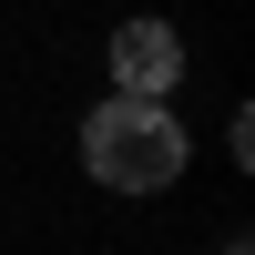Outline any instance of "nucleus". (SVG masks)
<instances>
[{"instance_id": "nucleus-1", "label": "nucleus", "mask_w": 255, "mask_h": 255, "mask_svg": "<svg viewBox=\"0 0 255 255\" xmlns=\"http://www.w3.org/2000/svg\"><path fill=\"white\" fill-rule=\"evenodd\" d=\"M184 123L163 113V102H92V123H82V174L102 184V194H163V184H184Z\"/></svg>"}, {"instance_id": "nucleus-2", "label": "nucleus", "mask_w": 255, "mask_h": 255, "mask_svg": "<svg viewBox=\"0 0 255 255\" xmlns=\"http://www.w3.org/2000/svg\"><path fill=\"white\" fill-rule=\"evenodd\" d=\"M102 61H113V92H133V102H163V92L184 82V41H174V20H113Z\"/></svg>"}]
</instances>
